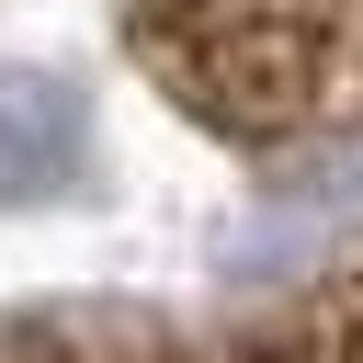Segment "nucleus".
<instances>
[{
    "mask_svg": "<svg viewBox=\"0 0 363 363\" xmlns=\"http://www.w3.org/2000/svg\"><path fill=\"white\" fill-rule=\"evenodd\" d=\"M79 136H91V113H79L68 79L0 68V193H57L79 170Z\"/></svg>",
    "mask_w": 363,
    "mask_h": 363,
    "instance_id": "nucleus-1",
    "label": "nucleus"
}]
</instances>
